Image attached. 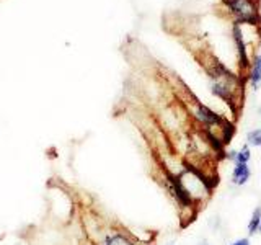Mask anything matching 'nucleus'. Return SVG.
<instances>
[{
    "mask_svg": "<svg viewBox=\"0 0 261 245\" xmlns=\"http://www.w3.org/2000/svg\"><path fill=\"white\" fill-rule=\"evenodd\" d=\"M225 4L230 7V10L235 13L239 21L255 23L258 20L253 0H225Z\"/></svg>",
    "mask_w": 261,
    "mask_h": 245,
    "instance_id": "obj_1",
    "label": "nucleus"
},
{
    "mask_svg": "<svg viewBox=\"0 0 261 245\" xmlns=\"http://www.w3.org/2000/svg\"><path fill=\"white\" fill-rule=\"evenodd\" d=\"M251 175L250 163H235L230 172V183L237 188L245 186L251 180Z\"/></svg>",
    "mask_w": 261,
    "mask_h": 245,
    "instance_id": "obj_2",
    "label": "nucleus"
},
{
    "mask_svg": "<svg viewBox=\"0 0 261 245\" xmlns=\"http://www.w3.org/2000/svg\"><path fill=\"white\" fill-rule=\"evenodd\" d=\"M227 159H230L235 163H250L251 160V147L243 144L239 149H232L227 152Z\"/></svg>",
    "mask_w": 261,
    "mask_h": 245,
    "instance_id": "obj_3",
    "label": "nucleus"
},
{
    "mask_svg": "<svg viewBox=\"0 0 261 245\" xmlns=\"http://www.w3.org/2000/svg\"><path fill=\"white\" fill-rule=\"evenodd\" d=\"M259 226H261V206H256L255 209L251 211V216L247 223V232L248 237L251 235H256L259 231Z\"/></svg>",
    "mask_w": 261,
    "mask_h": 245,
    "instance_id": "obj_4",
    "label": "nucleus"
},
{
    "mask_svg": "<svg viewBox=\"0 0 261 245\" xmlns=\"http://www.w3.org/2000/svg\"><path fill=\"white\" fill-rule=\"evenodd\" d=\"M250 84L255 90L261 87V56H256L255 61H253L250 70Z\"/></svg>",
    "mask_w": 261,
    "mask_h": 245,
    "instance_id": "obj_5",
    "label": "nucleus"
},
{
    "mask_svg": "<svg viewBox=\"0 0 261 245\" xmlns=\"http://www.w3.org/2000/svg\"><path fill=\"white\" fill-rule=\"evenodd\" d=\"M196 116H198L202 122H206V125H212V122H219L220 118L214 111H211L207 106H199V110L196 111Z\"/></svg>",
    "mask_w": 261,
    "mask_h": 245,
    "instance_id": "obj_6",
    "label": "nucleus"
},
{
    "mask_svg": "<svg viewBox=\"0 0 261 245\" xmlns=\"http://www.w3.org/2000/svg\"><path fill=\"white\" fill-rule=\"evenodd\" d=\"M245 144L250 147H261V128H255L250 129L247 136H245Z\"/></svg>",
    "mask_w": 261,
    "mask_h": 245,
    "instance_id": "obj_7",
    "label": "nucleus"
},
{
    "mask_svg": "<svg viewBox=\"0 0 261 245\" xmlns=\"http://www.w3.org/2000/svg\"><path fill=\"white\" fill-rule=\"evenodd\" d=\"M105 245H134V243L130 242L126 235L114 234V235H110L108 239H106V243Z\"/></svg>",
    "mask_w": 261,
    "mask_h": 245,
    "instance_id": "obj_8",
    "label": "nucleus"
},
{
    "mask_svg": "<svg viewBox=\"0 0 261 245\" xmlns=\"http://www.w3.org/2000/svg\"><path fill=\"white\" fill-rule=\"evenodd\" d=\"M227 245H251V240H250V237H239V239H235L232 242H228Z\"/></svg>",
    "mask_w": 261,
    "mask_h": 245,
    "instance_id": "obj_9",
    "label": "nucleus"
},
{
    "mask_svg": "<svg viewBox=\"0 0 261 245\" xmlns=\"http://www.w3.org/2000/svg\"><path fill=\"white\" fill-rule=\"evenodd\" d=\"M199 245H211V243H209V242H207V240H204V242H201V243H199Z\"/></svg>",
    "mask_w": 261,
    "mask_h": 245,
    "instance_id": "obj_10",
    "label": "nucleus"
},
{
    "mask_svg": "<svg viewBox=\"0 0 261 245\" xmlns=\"http://www.w3.org/2000/svg\"><path fill=\"white\" fill-rule=\"evenodd\" d=\"M258 234H259V235H261V226H259V231H258Z\"/></svg>",
    "mask_w": 261,
    "mask_h": 245,
    "instance_id": "obj_11",
    "label": "nucleus"
},
{
    "mask_svg": "<svg viewBox=\"0 0 261 245\" xmlns=\"http://www.w3.org/2000/svg\"><path fill=\"white\" fill-rule=\"evenodd\" d=\"M259 114H261V108H259Z\"/></svg>",
    "mask_w": 261,
    "mask_h": 245,
    "instance_id": "obj_12",
    "label": "nucleus"
}]
</instances>
